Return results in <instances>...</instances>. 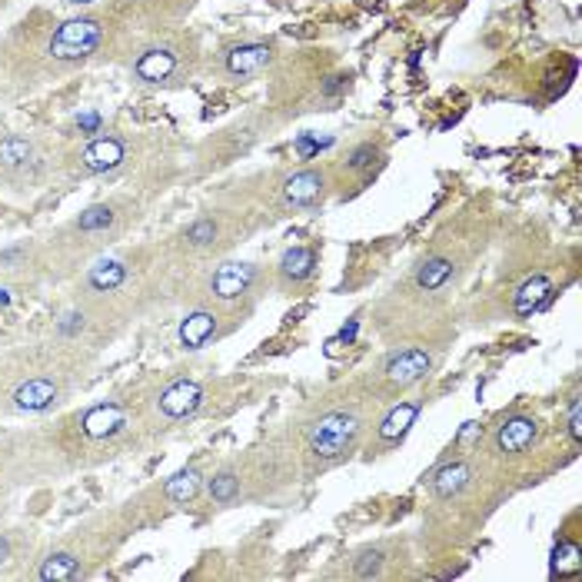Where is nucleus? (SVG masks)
Returning <instances> with one entry per match:
<instances>
[{
    "instance_id": "obj_1",
    "label": "nucleus",
    "mask_w": 582,
    "mask_h": 582,
    "mask_svg": "<svg viewBox=\"0 0 582 582\" xmlns=\"http://www.w3.org/2000/svg\"><path fill=\"white\" fill-rule=\"evenodd\" d=\"M360 416L350 409H329L319 419L310 423L306 430V449L317 459L319 466H336L346 456L353 453L356 440H360Z\"/></svg>"
},
{
    "instance_id": "obj_2",
    "label": "nucleus",
    "mask_w": 582,
    "mask_h": 582,
    "mask_svg": "<svg viewBox=\"0 0 582 582\" xmlns=\"http://www.w3.org/2000/svg\"><path fill=\"white\" fill-rule=\"evenodd\" d=\"M103 40V24L93 17H74L53 30L47 53L61 64H77V61H87L90 53L101 47Z\"/></svg>"
},
{
    "instance_id": "obj_3",
    "label": "nucleus",
    "mask_w": 582,
    "mask_h": 582,
    "mask_svg": "<svg viewBox=\"0 0 582 582\" xmlns=\"http://www.w3.org/2000/svg\"><path fill=\"white\" fill-rule=\"evenodd\" d=\"M432 369V353L423 350V346H409V350H400L386 360L383 367V380L390 390H409L430 376Z\"/></svg>"
},
{
    "instance_id": "obj_4",
    "label": "nucleus",
    "mask_w": 582,
    "mask_h": 582,
    "mask_svg": "<svg viewBox=\"0 0 582 582\" xmlns=\"http://www.w3.org/2000/svg\"><path fill=\"white\" fill-rule=\"evenodd\" d=\"M254 283H256L254 263H237V260H230V263H220L214 273H210L206 290H210V296H216V300L233 303V300H240V296H247V293L254 290Z\"/></svg>"
},
{
    "instance_id": "obj_5",
    "label": "nucleus",
    "mask_w": 582,
    "mask_h": 582,
    "mask_svg": "<svg viewBox=\"0 0 582 582\" xmlns=\"http://www.w3.org/2000/svg\"><path fill=\"white\" fill-rule=\"evenodd\" d=\"M539 440V426L532 416H509L493 436V446L499 456H522Z\"/></svg>"
},
{
    "instance_id": "obj_6",
    "label": "nucleus",
    "mask_w": 582,
    "mask_h": 582,
    "mask_svg": "<svg viewBox=\"0 0 582 582\" xmlns=\"http://www.w3.org/2000/svg\"><path fill=\"white\" fill-rule=\"evenodd\" d=\"M157 406H160V413H164L166 419H187L203 406V386L193 380L170 383V386L160 392Z\"/></svg>"
},
{
    "instance_id": "obj_7",
    "label": "nucleus",
    "mask_w": 582,
    "mask_h": 582,
    "mask_svg": "<svg viewBox=\"0 0 582 582\" xmlns=\"http://www.w3.org/2000/svg\"><path fill=\"white\" fill-rule=\"evenodd\" d=\"M327 193V180L319 170H296L290 177L283 180V200L296 206V210H306V206H317Z\"/></svg>"
},
{
    "instance_id": "obj_8",
    "label": "nucleus",
    "mask_w": 582,
    "mask_h": 582,
    "mask_svg": "<svg viewBox=\"0 0 582 582\" xmlns=\"http://www.w3.org/2000/svg\"><path fill=\"white\" fill-rule=\"evenodd\" d=\"M127 160V147L124 140L117 137H97L90 140L84 153H80V164L87 174H107V170H117V166Z\"/></svg>"
},
{
    "instance_id": "obj_9",
    "label": "nucleus",
    "mask_w": 582,
    "mask_h": 582,
    "mask_svg": "<svg viewBox=\"0 0 582 582\" xmlns=\"http://www.w3.org/2000/svg\"><path fill=\"white\" fill-rule=\"evenodd\" d=\"M127 426V416L117 403H97L80 416V430L90 440H110Z\"/></svg>"
},
{
    "instance_id": "obj_10",
    "label": "nucleus",
    "mask_w": 582,
    "mask_h": 582,
    "mask_svg": "<svg viewBox=\"0 0 582 582\" xmlns=\"http://www.w3.org/2000/svg\"><path fill=\"white\" fill-rule=\"evenodd\" d=\"M270 64H273V51L266 44H240V47H233L227 53V74L237 77V80L256 77Z\"/></svg>"
},
{
    "instance_id": "obj_11",
    "label": "nucleus",
    "mask_w": 582,
    "mask_h": 582,
    "mask_svg": "<svg viewBox=\"0 0 582 582\" xmlns=\"http://www.w3.org/2000/svg\"><path fill=\"white\" fill-rule=\"evenodd\" d=\"M419 409H423V403L419 400H403V403H396L383 416L380 430H376V443L380 446H396L400 440H403L406 432H409V426L416 423Z\"/></svg>"
},
{
    "instance_id": "obj_12",
    "label": "nucleus",
    "mask_w": 582,
    "mask_h": 582,
    "mask_svg": "<svg viewBox=\"0 0 582 582\" xmlns=\"http://www.w3.org/2000/svg\"><path fill=\"white\" fill-rule=\"evenodd\" d=\"M549 296H553V279L546 273H536V277L522 279L516 287V293H513V313L516 317H532L536 310H543Z\"/></svg>"
},
{
    "instance_id": "obj_13",
    "label": "nucleus",
    "mask_w": 582,
    "mask_h": 582,
    "mask_svg": "<svg viewBox=\"0 0 582 582\" xmlns=\"http://www.w3.org/2000/svg\"><path fill=\"white\" fill-rule=\"evenodd\" d=\"M174 70H177V53L170 47H150V51L140 53L137 64H133V74L143 84H164V80L174 77Z\"/></svg>"
},
{
    "instance_id": "obj_14",
    "label": "nucleus",
    "mask_w": 582,
    "mask_h": 582,
    "mask_svg": "<svg viewBox=\"0 0 582 582\" xmlns=\"http://www.w3.org/2000/svg\"><path fill=\"white\" fill-rule=\"evenodd\" d=\"M53 403H57V383L47 376H34L13 390V406L24 413H40V409H51Z\"/></svg>"
},
{
    "instance_id": "obj_15",
    "label": "nucleus",
    "mask_w": 582,
    "mask_h": 582,
    "mask_svg": "<svg viewBox=\"0 0 582 582\" xmlns=\"http://www.w3.org/2000/svg\"><path fill=\"white\" fill-rule=\"evenodd\" d=\"M216 333H220V317L210 313V310H197L190 317L180 323V346L183 350H200L206 343L214 340Z\"/></svg>"
},
{
    "instance_id": "obj_16",
    "label": "nucleus",
    "mask_w": 582,
    "mask_h": 582,
    "mask_svg": "<svg viewBox=\"0 0 582 582\" xmlns=\"http://www.w3.org/2000/svg\"><path fill=\"white\" fill-rule=\"evenodd\" d=\"M469 482H473V466L463 463V459H453V463H446V466H440L432 473L430 489L436 499H453V496H459L466 489Z\"/></svg>"
},
{
    "instance_id": "obj_17",
    "label": "nucleus",
    "mask_w": 582,
    "mask_h": 582,
    "mask_svg": "<svg viewBox=\"0 0 582 582\" xmlns=\"http://www.w3.org/2000/svg\"><path fill=\"white\" fill-rule=\"evenodd\" d=\"M313 270H317V254L310 250V247H293L283 254L279 260V279L287 283V287H300L306 279L313 277Z\"/></svg>"
},
{
    "instance_id": "obj_18",
    "label": "nucleus",
    "mask_w": 582,
    "mask_h": 582,
    "mask_svg": "<svg viewBox=\"0 0 582 582\" xmlns=\"http://www.w3.org/2000/svg\"><path fill=\"white\" fill-rule=\"evenodd\" d=\"M37 160V153H34V143L27 137H4L0 140V166L4 170H11V174H20L27 166H34Z\"/></svg>"
},
{
    "instance_id": "obj_19",
    "label": "nucleus",
    "mask_w": 582,
    "mask_h": 582,
    "mask_svg": "<svg viewBox=\"0 0 582 582\" xmlns=\"http://www.w3.org/2000/svg\"><path fill=\"white\" fill-rule=\"evenodd\" d=\"M449 277H453V260H449V256L432 254L416 266V287H419V290H426V293L446 287Z\"/></svg>"
},
{
    "instance_id": "obj_20",
    "label": "nucleus",
    "mask_w": 582,
    "mask_h": 582,
    "mask_svg": "<svg viewBox=\"0 0 582 582\" xmlns=\"http://www.w3.org/2000/svg\"><path fill=\"white\" fill-rule=\"evenodd\" d=\"M203 486V473L200 469H180V473H174L170 480L164 482V496L170 499V503H190V499H197V493H200Z\"/></svg>"
},
{
    "instance_id": "obj_21",
    "label": "nucleus",
    "mask_w": 582,
    "mask_h": 582,
    "mask_svg": "<svg viewBox=\"0 0 582 582\" xmlns=\"http://www.w3.org/2000/svg\"><path fill=\"white\" fill-rule=\"evenodd\" d=\"M127 279V266L120 263V260H103V263H97L93 270H90V290L97 293H114L120 283Z\"/></svg>"
},
{
    "instance_id": "obj_22",
    "label": "nucleus",
    "mask_w": 582,
    "mask_h": 582,
    "mask_svg": "<svg viewBox=\"0 0 582 582\" xmlns=\"http://www.w3.org/2000/svg\"><path fill=\"white\" fill-rule=\"evenodd\" d=\"M37 576L44 582H70L80 576V562L70 553H53V556H47L40 562Z\"/></svg>"
},
{
    "instance_id": "obj_23",
    "label": "nucleus",
    "mask_w": 582,
    "mask_h": 582,
    "mask_svg": "<svg viewBox=\"0 0 582 582\" xmlns=\"http://www.w3.org/2000/svg\"><path fill=\"white\" fill-rule=\"evenodd\" d=\"M240 489H243V482H240V476H237L233 469H220L214 480L206 482V493H210V499L220 503V506L237 503V499H240Z\"/></svg>"
},
{
    "instance_id": "obj_24",
    "label": "nucleus",
    "mask_w": 582,
    "mask_h": 582,
    "mask_svg": "<svg viewBox=\"0 0 582 582\" xmlns=\"http://www.w3.org/2000/svg\"><path fill=\"white\" fill-rule=\"evenodd\" d=\"M183 240H187V247H193V250H206V247H214V243L220 240V223H216L214 216H200V220H193L190 227H187Z\"/></svg>"
},
{
    "instance_id": "obj_25",
    "label": "nucleus",
    "mask_w": 582,
    "mask_h": 582,
    "mask_svg": "<svg viewBox=\"0 0 582 582\" xmlns=\"http://www.w3.org/2000/svg\"><path fill=\"white\" fill-rule=\"evenodd\" d=\"M110 223H114V210L103 206V203L87 206V210L80 214V220H77V227L84 230V233H101V230H107Z\"/></svg>"
},
{
    "instance_id": "obj_26",
    "label": "nucleus",
    "mask_w": 582,
    "mask_h": 582,
    "mask_svg": "<svg viewBox=\"0 0 582 582\" xmlns=\"http://www.w3.org/2000/svg\"><path fill=\"white\" fill-rule=\"evenodd\" d=\"M353 572L360 576V579H373V576H380L383 572L380 549H367V553H360V559H353Z\"/></svg>"
},
{
    "instance_id": "obj_27",
    "label": "nucleus",
    "mask_w": 582,
    "mask_h": 582,
    "mask_svg": "<svg viewBox=\"0 0 582 582\" xmlns=\"http://www.w3.org/2000/svg\"><path fill=\"white\" fill-rule=\"evenodd\" d=\"M380 160V150L373 147V143H360L350 157H346V166L350 170H356V174H363V170H373V164Z\"/></svg>"
},
{
    "instance_id": "obj_28",
    "label": "nucleus",
    "mask_w": 582,
    "mask_h": 582,
    "mask_svg": "<svg viewBox=\"0 0 582 582\" xmlns=\"http://www.w3.org/2000/svg\"><path fill=\"white\" fill-rule=\"evenodd\" d=\"M553 570L566 572V570H579V546L559 543L556 556H553Z\"/></svg>"
},
{
    "instance_id": "obj_29",
    "label": "nucleus",
    "mask_w": 582,
    "mask_h": 582,
    "mask_svg": "<svg viewBox=\"0 0 582 582\" xmlns=\"http://www.w3.org/2000/svg\"><path fill=\"white\" fill-rule=\"evenodd\" d=\"M566 430H570L572 443H582V400L579 396H572L570 413H566Z\"/></svg>"
},
{
    "instance_id": "obj_30",
    "label": "nucleus",
    "mask_w": 582,
    "mask_h": 582,
    "mask_svg": "<svg viewBox=\"0 0 582 582\" xmlns=\"http://www.w3.org/2000/svg\"><path fill=\"white\" fill-rule=\"evenodd\" d=\"M80 329H84V313H67V317L61 319V333H64V336H74Z\"/></svg>"
},
{
    "instance_id": "obj_31",
    "label": "nucleus",
    "mask_w": 582,
    "mask_h": 582,
    "mask_svg": "<svg viewBox=\"0 0 582 582\" xmlns=\"http://www.w3.org/2000/svg\"><path fill=\"white\" fill-rule=\"evenodd\" d=\"M319 147H323V143H319V140H313V137H300V140H296V150H300V157H306V160H310L313 153H319Z\"/></svg>"
},
{
    "instance_id": "obj_32",
    "label": "nucleus",
    "mask_w": 582,
    "mask_h": 582,
    "mask_svg": "<svg viewBox=\"0 0 582 582\" xmlns=\"http://www.w3.org/2000/svg\"><path fill=\"white\" fill-rule=\"evenodd\" d=\"M340 90H346V77H329L327 84H323V93H327V97L340 93Z\"/></svg>"
},
{
    "instance_id": "obj_33",
    "label": "nucleus",
    "mask_w": 582,
    "mask_h": 582,
    "mask_svg": "<svg viewBox=\"0 0 582 582\" xmlns=\"http://www.w3.org/2000/svg\"><path fill=\"white\" fill-rule=\"evenodd\" d=\"M77 124H80V130H90V133H93V130L101 127V117H97V114H80V117H77Z\"/></svg>"
},
{
    "instance_id": "obj_34",
    "label": "nucleus",
    "mask_w": 582,
    "mask_h": 582,
    "mask_svg": "<svg viewBox=\"0 0 582 582\" xmlns=\"http://www.w3.org/2000/svg\"><path fill=\"white\" fill-rule=\"evenodd\" d=\"M7 559H11V543H7L4 536H0V566H4Z\"/></svg>"
},
{
    "instance_id": "obj_35",
    "label": "nucleus",
    "mask_w": 582,
    "mask_h": 582,
    "mask_svg": "<svg viewBox=\"0 0 582 582\" xmlns=\"http://www.w3.org/2000/svg\"><path fill=\"white\" fill-rule=\"evenodd\" d=\"M0 303H7V293H4V290H0Z\"/></svg>"
}]
</instances>
